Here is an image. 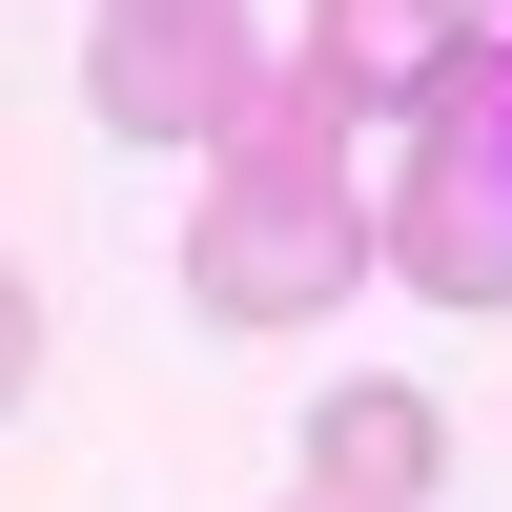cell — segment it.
<instances>
[{
  "instance_id": "ba28073f",
  "label": "cell",
  "mask_w": 512,
  "mask_h": 512,
  "mask_svg": "<svg viewBox=\"0 0 512 512\" xmlns=\"http://www.w3.org/2000/svg\"><path fill=\"white\" fill-rule=\"evenodd\" d=\"M287 512H328V492H287Z\"/></svg>"
},
{
  "instance_id": "8992f818",
  "label": "cell",
  "mask_w": 512,
  "mask_h": 512,
  "mask_svg": "<svg viewBox=\"0 0 512 512\" xmlns=\"http://www.w3.org/2000/svg\"><path fill=\"white\" fill-rule=\"evenodd\" d=\"M41 390V267H0V410Z\"/></svg>"
},
{
  "instance_id": "52a82bcc",
  "label": "cell",
  "mask_w": 512,
  "mask_h": 512,
  "mask_svg": "<svg viewBox=\"0 0 512 512\" xmlns=\"http://www.w3.org/2000/svg\"><path fill=\"white\" fill-rule=\"evenodd\" d=\"M103 21H246V0H103Z\"/></svg>"
},
{
  "instance_id": "3957f363",
  "label": "cell",
  "mask_w": 512,
  "mask_h": 512,
  "mask_svg": "<svg viewBox=\"0 0 512 512\" xmlns=\"http://www.w3.org/2000/svg\"><path fill=\"white\" fill-rule=\"evenodd\" d=\"M82 103H103L123 144H205V164H226V123L267 103V41H246V21H103V41H82Z\"/></svg>"
},
{
  "instance_id": "5b68a950",
  "label": "cell",
  "mask_w": 512,
  "mask_h": 512,
  "mask_svg": "<svg viewBox=\"0 0 512 512\" xmlns=\"http://www.w3.org/2000/svg\"><path fill=\"white\" fill-rule=\"evenodd\" d=\"M431 472H451V410L431 390H390V369L308 390V492L328 512H431Z\"/></svg>"
},
{
  "instance_id": "277c9868",
  "label": "cell",
  "mask_w": 512,
  "mask_h": 512,
  "mask_svg": "<svg viewBox=\"0 0 512 512\" xmlns=\"http://www.w3.org/2000/svg\"><path fill=\"white\" fill-rule=\"evenodd\" d=\"M472 62H492V0H308V62H287V82H308L328 123H410L431 82H472Z\"/></svg>"
},
{
  "instance_id": "6da1fadb",
  "label": "cell",
  "mask_w": 512,
  "mask_h": 512,
  "mask_svg": "<svg viewBox=\"0 0 512 512\" xmlns=\"http://www.w3.org/2000/svg\"><path fill=\"white\" fill-rule=\"evenodd\" d=\"M185 287H205V328H308V308L369 287V185H349V144H328L308 82H267V103L226 123L205 226H185Z\"/></svg>"
},
{
  "instance_id": "7a4b0ae2",
  "label": "cell",
  "mask_w": 512,
  "mask_h": 512,
  "mask_svg": "<svg viewBox=\"0 0 512 512\" xmlns=\"http://www.w3.org/2000/svg\"><path fill=\"white\" fill-rule=\"evenodd\" d=\"M369 246H390V287H431V308H512V41L410 103V164H390V205H369Z\"/></svg>"
}]
</instances>
